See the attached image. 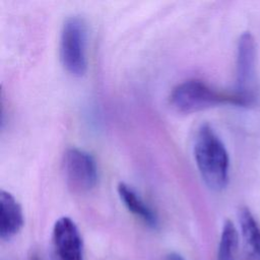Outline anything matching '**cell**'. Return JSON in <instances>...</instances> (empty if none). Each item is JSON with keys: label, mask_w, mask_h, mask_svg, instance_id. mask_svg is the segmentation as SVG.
<instances>
[{"label": "cell", "mask_w": 260, "mask_h": 260, "mask_svg": "<svg viewBox=\"0 0 260 260\" xmlns=\"http://www.w3.org/2000/svg\"><path fill=\"white\" fill-rule=\"evenodd\" d=\"M194 157L200 176L206 186L213 191H221L229 184L230 157L228 150L213 130L202 124L194 141Z\"/></svg>", "instance_id": "obj_1"}, {"label": "cell", "mask_w": 260, "mask_h": 260, "mask_svg": "<svg viewBox=\"0 0 260 260\" xmlns=\"http://www.w3.org/2000/svg\"><path fill=\"white\" fill-rule=\"evenodd\" d=\"M170 103L177 112L183 114H192L224 104L241 106L234 92L218 91L198 79L185 80L174 87Z\"/></svg>", "instance_id": "obj_2"}, {"label": "cell", "mask_w": 260, "mask_h": 260, "mask_svg": "<svg viewBox=\"0 0 260 260\" xmlns=\"http://www.w3.org/2000/svg\"><path fill=\"white\" fill-rule=\"evenodd\" d=\"M241 107L254 105L259 96L257 75V45L253 35L245 31L241 35L236 59V89L233 91Z\"/></svg>", "instance_id": "obj_3"}, {"label": "cell", "mask_w": 260, "mask_h": 260, "mask_svg": "<svg viewBox=\"0 0 260 260\" xmlns=\"http://www.w3.org/2000/svg\"><path fill=\"white\" fill-rule=\"evenodd\" d=\"M86 41L85 21L76 15L67 17L60 34V59L64 68L74 76H82L86 71Z\"/></svg>", "instance_id": "obj_4"}, {"label": "cell", "mask_w": 260, "mask_h": 260, "mask_svg": "<svg viewBox=\"0 0 260 260\" xmlns=\"http://www.w3.org/2000/svg\"><path fill=\"white\" fill-rule=\"evenodd\" d=\"M63 173L68 188L75 193L90 191L98 182V168L94 158L80 148H68L62 160Z\"/></svg>", "instance_id": "obj_5"}, {"label": "cell", "mask_w": 260, "mask_h": 260, "mask_svg": "<svg viewBox=\"0 0 260 260\" xmlns=\"http://www.w3.org/2000/svg\"><path fill=\"white\" fill-rule=\"evenodd\" d=\"M53 244L58 260H82L83 245L79 230L68 216L56 220L52 233Z\"/></svg>", "instance_id": "obj_6"}, {"label": "cell", "mask_w": 260, "mask_h": 260, "mask_svg": "<svg viewBox=\"0 0 260 260\" xmlns=\"http://www.w3.org/2000/svg\"><path fill=\"white\" fill-rule=\"evenodd\" d=\"M23 225V213L15 197L5 191L0 192V237L2 240L13 238Z\"/></svg>", "instance_id": "obj_7"}, {"label": "cell", "mask_w": 260, "mask_h": 260, "mask_svg": "<svg viewBox=\"0 0 260 260\" xmlns=\"http://www.w3.org/2000/svg\"><path fill=\"white\" fill-rule=\"evenodd\" d=\"M117 190L121 201L131 213L140 218L148 226L152 229L157 226L158 219L155 212L131 186L121 182Z\"/></svg>", "instance_id": "obj_8"}, {"label": "cell", "mask_w": 260, "mask_h": 260, "mask_svg": "<svg viewBox=\"0 0 260 260\" xmlns=\"http://www.w3.org/2000/svg\"><path fill=\"white\" fill-rule=\"evenodd\" d=\"M239 222L244 242L252 252L260 257V226L248 207L240 208Z\"/></svg>", "instance_id": "obj_9"}, {"label": "cell", "mask_w": 260, "mask_h": 260, "mask_svg": "<svg viewBox=\"0 0 260 260\" xmlns=\"http://www.w3.org/2000/svg\"><path fill=\"white\" fill-rule=\"evenodd\" d=\"M239 246V233L230 219H226L222 225L218 250L217 260H236Z\"/></svg>", "instance_id": "obj_10"}, {"label": "cell", "mask_w": 260, "mask_h": 260, "mask_svg": "<svg viewBox=\"0 0 260 260\" xmlns=\"http://www.w3.org/2000/svg\"><path fill=\"white\" fill-rule=\"evenodd\" d=\"M29 260H41L37 255H31L30 256V258H29Z\"/></svg>", "instance_id": "obj_11"}]
</instances>
